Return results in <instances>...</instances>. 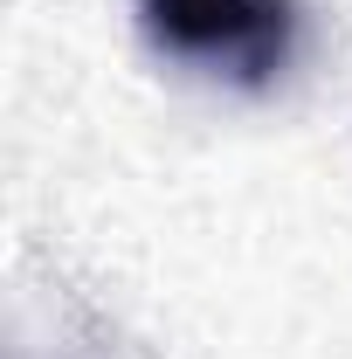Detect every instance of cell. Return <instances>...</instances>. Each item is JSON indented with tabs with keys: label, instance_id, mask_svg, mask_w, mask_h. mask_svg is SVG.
I'll use <instances>...</instances> for the list:
<instances>
[{
	"label": "cell",
	"instance_id": "1",
	"mask_svg": "<svg viewBox=\"0 0 352 359\" xmlns=\"http://www.w3.org/2000/svg\"><path fill=\"white\" fill-rule=\"evenodd\" d=\"M145 42L235 90L283 76L297 48V0H138Z\"/></svg>",
	"mask_w": 352,
	"mask_h": 359
}]
</instances>
